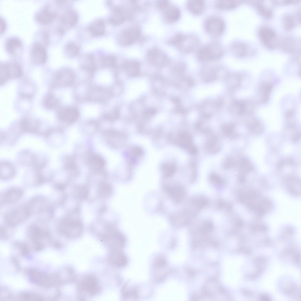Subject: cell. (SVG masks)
I'll use <instances>...</instances> for the list:
<instances>
[{"mask_svg":"<svg viewBox=\"0 0 301 301\" xmlns=\"http://www.w3.org/2000/svg\"><path fill=\"white\" fill-rule=\"evenodd\" d=\"M167 42L170 45L176 47L181 52L186 54L196 49L198 47L200 41L195 35L178 33L169 38Z\"/></svg>","mask_w":301,"mask_h":301,"instance_id":"6da1fadb","label":"cell"},{"mask_svg":"<svg viewBox=\"0 0 301 301\" xmlns=\"http://www.w3.org/2000/svg\"><path fill=\"white\" fill-rule=\"evenodd\" d=\"M225 50L219 43L211 41L199 47L196 53L198 60L202 62L220 59L224 55Z\"/></svg>","mask_w":301,"mask_h":301,"instance_id":"7a4b0ae2","label":"cell"},{"mask_svg":"<svg viewBox=\"0 0 301 301\" xmlns=\"http://www.w3.org/2000/svg\"><path fill=\"white\" fill-rule=\"evenodd\" d=\"M78 290L81 299H85V296L91 297L98 294L100 291L101 288L96 277L93 275H88L80 280Z\"/></svg>","mask_w":301,"mask_h":301,"instance_id":"3957f363","label":"cell"},{"mask_svg":"<svg viewBox=\"0 0 301 301\" xmlns=\"http://www.w3.org/2000/svg\"><path fill=\"white\" fill-rule=\"evenodd\" d=\"M130 4L129 6L118 5L114 7L109 18V22L113 25H117L132 18L135 10L131 1Z\"/></svg>","mask_w":301,"mask_h":301,"instance_id":"277c9868","label":"cell"},{"mask_svg":"<svg viewBox=\"0 0 301 301\" xmlns=\"http://www.w3.org/2000/svg\"><path fill=\"white\" fill-rule=\"evenodd\" d=\"M204 28L209 35L213 37H218L224 33L225 24L224 21L220 17L213 16L206 19L204 23Z\"/></svg>","mask_w":301,"mask_h":301,"instance_id":"5b68a950","label":"cell"},{"mask_svg":"<svg viewBox=\"0 0 301 301\" xmlns=\"http://www.w3.org/2000/svg\"><path fill=\"white\" fill-rule=\"evenodd\" d=\"M102 239L110 251L118 250L123 247L125 241L123 235L115 230L106 232L102 235Z\"/></svg>","mask_w":301,"mask_h":301,"instance_id":"8992f818","label":"cell"},{"mask_svg":"<svg viewBox=\"0 0 301 301\" xmlns=\"http://www.w3.org/2000/svg\"><path fill=\"white\" fill-rule=\"evenodd\" d=\"M141 32V29L138 26H132L120 33L118 37V42L123 46L131 45L140 38Z\"/></svg>","mask_w":301,"mask_h":301,"instance_id":"52a82bcc","label":"cell"},{"mask_svg":"<svg viewBox=\"0 0 301 301\" xmlns=\"http://www.w3.org/2000/svg\"><path fill=\"white\" fill-rule=\"evenodd\" d=\"M22 74L20 66L15 62L4 63L0 65V84L8 79L19 78Z\"/></svg>","mask_w":301,"mask_h":301,"instance_id":"ba28073f","label":"cell"},{"mask_svg":"<svg viewBox=\"0 0 301 301\" xmlns=\"http://www.w3.org/2000/svg\"><path fill=\"white\" fill-rule=\"evenodd\" d=\"M30 213L28 208L21 207L8 211L5 215L4 220L7 225L12 226L25 220Z\"/></svg>","mask_w":301,"mask_h":301,"instance_id":"9c48e42d","label":"cell"},{"mask_svg":"<svg viewBox=\"0 0 301 301\" xmlns=\"http://www.w3.org/2000/svg\"><path fill=\"white\" fill-rule=\"evenodd\" d=\"M60 230L67 237L74 238L80 235L82 227L81 222L78 220L70 219L64 220L61 223Z\"/></svg>","mask_w":301,"mask_h":301,"instance_id":"30bf717a","label":"cell"},{"mask_svg":"<svg viewBox=\"0 0 301 301\" xmlns=\"http://www.w3.org/2000/svg\"><path fill=\"white\" fill-rule=\"evenodd\" d=\"M75 76L73 72L69 70L60 71L53 77L52 86L55 87L69 86L74 82Z\"/></svg>","mask_w":301,"mask_h":301,"instance_id":"8fae6325","label":"cell"},{"mask_svg":"<svg viewBox=\"0 0 301 301\" xmlns=\"http://www.w3.org/2000/svg\"><path fill=\"white\" fill-rule=\"evenodd\" d=\"M145 57L150 63L154 65H163L168 61L167 55L162 51L156 47L149 49L146 52Z\"/></svg>","mask_w":301,"mask_h":301,"instance_id":"7c38bea8","label":"cell"},{"mask_svg":"<svg viewBox=\"0 0 301 301\" xmlns=\"http://www.w3.org/2000/svg\"><path fill=\"white\" fill-rule=\"evenodd\" d=\"M161 10L163 19L167 23H174L180 18L181 14L180 9L174 5L169 3Z\"/></svg>","mask_w":301,"mask_h":301,"instance_id":"4fadbf2b","label":"cell"},{"mask_svg":"<svg viewBox=\"0 0 301 301\" xmlns=\"http://www.w3.org/2000/svg\"><path fill=\"white\" fill-rule=\"evenodd\" d=\"M32 62L37 65H42L45 62L47 54L45 48L42 45L37 44L32 48L30 53Z\"/></svg>","mask_w":301,"mask_h":301,"instance_id":"5bb4252c","label":"cell"},{"mask_svg":"<svg viewBox=\"0 0 301 301\" xmlns=\"http://www.w3.org/2000/svg\"><path fill=\"white\" fill-rule=\"evenodd\" d=\"M107 259L109 265L115 267H123L126 263L125 257L118 250L110 251Z\"/></svg>","mask_w":301,"mask_h":301,"instance_id":"9a60e30c","label":"cell"},{"mask_svg":"<svg viewBox=\"0 0 301 301\" xmlns=\"http://www.w3.org/2000/svg\"><path fill=\"white\" fill-rule=\"evenodd\" d=\"M57 116L59 119L62 121L72 123L78 119L79 112L76 108H67L60 110L58 112Z\"/></svg>","mask_w":301,"mask_h":301,"instance_id":"2e32d148","label":"cell"},{"mask_svg":"<svg viewBox=\"0 0 301 301\" xmlns=\"http://www.w3.org/2000/svg\"><path fill=\"white\" fill-rule=\"evenodd\" d=\"M56 14L48 7H46L40 10L36 15L37 21L42 24H47L52 21L56 17Z\"/></svg>","mask_w":301,"mask_h":301,"instance_id":"e0dca14e","label":"cell"},{"mask_svg":"<svg viewBox=\"0 0 301 301\" xmlns=\"http://www.w3.org/2000/svg\"><path fill=\"white\" fill-rule=\"evenodd\" d=\"M22 190L18 188H12L8 189L3 194L2 201L5 203H9L19 200L23 195Z\"/></svg>","mask_w":301,"mask_h":301,"instance_id":"ac0fdd59","label":"cell"},{"mask_svg":"<svg viewBox=\"0 0 301 301\" xmlns=\"http://www.w3.org/2000/svg\"><path fill=\"white\" fill-rule=\"evenodd\" d=\"M78 20V15L75 11L73 10L68 11L62 16L60 19L61 26L59 29L60 31L61 32L63 26V31L64 27L73 26L77 23Z\"/></svg>","mask_w":301,"mask_h":301,"instance_id":"d6986e66","label":"cell"},{"mask_svg":"<svg viewBox=\"0 0 301 301\" xmlns=\"http://www.w3.org/2000/svg\"><path fill=\"white\" fill-rule=\"evenodd\" d=\"M186 5L189 12L195 15L202 14L205 11L206 7L205 1L200 0H189L187 2Z\"/></svg>","mask_w":301,"mask_h":301,"instance_id":"ffe728a7","label":"cell"},{"mask_svg":"<svg viewBox=\"0 0 301 301\" xmlns=\"http://www.w3.org/2000/svg\"><path fill=\"white\" fill-rule=\"evenodd\" d=\"M88 164L90 168L93 171H98L102 170L105 165L103 158L96 153L90 154L88 159Z\"/></svg>","mask_w":301,"mask_h":301,"instance_id":"44dd1931","label":"cell"},{"mask_svg":"<svg viewBox=\"0 0 301 301\" xmlns=\"http://www.w3.org/2000/svg\"><path fill=\"white\" fill-rule=\"evenodd\" d=\"M166 193L175 202H179L182 198L183 192L182 188L177 185H167L164 187Z\"/></svg>","mask_w":301,"mask_h":301,"instance_id":"7402d4cb","label":"cell"},{"mask_svg":"<svg viewBox=\"0 0 301 301\" xmlns=\"http://www.w3.org/2000/svg\"><path fill=\"white\" fill-rule=\"evenodd\" d=\"M90 33L93 36H98L103 35L105 32V25L101 19L95 20L88 27Z\"/></svg>","mask_w":301,"mask_h":301,"instance_id":"603a6c76","label":"cell"},{"mask_svg":"<svg viewBox=\"0 0 301 301\" xmlns=\"http://www.w3.org/2000/svg\"><path fill=\"white\" fill-rule=\"evenodd\" d=\"M22 43L17 38L11 37L8 39L5 43V48L7 51L10 54L13 55L21 48Z\"/></svg>","mask_w":301,"mask_h":301,"instance_id":"cb8c5ba5","label":"cell"},{"mask_svg":"<svg viewBox=\"0 0 301 301\" xmlns=\"http://www.w3.org/2000/svg\"><path fill=\"white\" fill-rule=\"evenodd\" d=\"M120 134L113 131H108L106 134L105 140L107 144L112 148L119 146Z\"/></svg>","mask_w":301,"mask_h":301,"instance_id":"d4e9b609","label":"cell"},{"mask_svg":"<svg viewBox=\"0 0 301 301\" xmlns=\"http://www.w3.org/2000/svg\"><path fill=\"white\" fill-rule=\"evenodd\" d=\"M239 4V2L236 1L218 0L215 2L214 6L218 10H228L235 8Z\"/></svg>","mask_w":301,"mask_h":301,"instance_id":"484cf974","label":"cell"},{"mask_svg":"<svg viewBox=\"0 0 301 301\" xmlns=\"http://www.w3.org/2000/svg\"><path fill=\"white\" fill-rule=\"evenodd\" d=\"M46 203L45 200L41 198H36L32 200L30 203V206L28 208L31 213L38 212L43 210Z\"/></svg>","mask_w":301,"mask_h":301,"instance_id":"4316f807","label":"cell"},{"mask_svg":"<svg viewBox=\"0 0 301 301\" xmlns=\"http://www.w3.org/2000/svg\"><path fill=\"white\" fill-rule=\"evenodd\" d=\"M44 107L48 109L54 108L57 105L56 98L52 94H48L44 98L43 101Z\"/></svg>","mask_w":301,"mask_h":301,"instance_id":"83f0119b","label":"cell"},{"mask_svg":"<svg viewBox=\"0 0 301 301\" xmlns=\"http://www.w3.org/2000/svg\"><path fill=\"white\" fill-rule=\"evenodd\" d=\"M65 51L66 54L70 57L76 56L79 51L78 46L73 42H69L65 46Z\"/></svg>","mask_w":301,"mask_h":301,"instance_id":"f1b7e54d","label":"cell"},{"mask_svg":"<svg viewBox=\"0 0 301 301\" xmlns=\"http://www.w3.org/2000/svg\"><path fill=\"white\" fill-rule=\"evenodd\" d=\"M260 33L261 37L266 41L272 39L275 36L274 32L268 28H265L261 30Z\"/></svg>","mask_w":301,"mask_h":301,"instance_id":"f546056e","label":"cell"},{"mask_svg":"<svg viewBox=\"0 0 301 301\" xmlns=\"http://www.w3.org/2000/svg\"><path fill=\"white\" fill-rule=\"evenodd\" d=\"M112 192V188L108 184L103 183L100 187L99 192L100 195L103 197H108Z\"/></svg>","mask_w":301,"mask_h":301,"instance_id":"4dcf8cb0","label":"cell"},{"mask_svg":"<svg viewBox=\"0 0 301 301\" xmlns=\"http://www.w3.org/2000/svg\"><path fill=\"white\" fill-rule=\"evenodd\" d=\"M118 116V112L116 110H112L104 114V118L107 120L113 121L116 120Z\"/></svg>","mask_w":301,"mask_h":301,"instance_id":"1f68e13d","label":"cell"},{"mask_svg":"<svg viewBox=\"0 0 301 301\" xmlns=\"http://www.w3.org/2000/svg\"><path fill=\"white\" fill-rule=\"evenodd\" d=\"M103 61L105 65L108 66H112L116 63V58L114 56L108 55L103 57Z\"/></svg>","mask_w":301,"mask_h":301,"instance_id":"d6a6232c","label":"cell"},{"mask_svg":"<svg viewBox=\"0 0 301 301\" xmlns=\"http://www.w3.org/2000/svg\"><path fill=\"white\" fill-rule=\"evenodd\" d=\"M66 168L71 170H73L76 168L75 161L74 158L70 157L67 158L66 160Z\"/></svg>","mask_w":301,"mask_h":301,"instance_id":"836d02e7","label":"cell"},{"mask_svg":"<svg viewBox=\"0 0 301 301\" xmlns=\"http://www.w3.org/2000/svg\"><path fill=\"white\" fill-rule=\"evenodd\" d=\"M78 192L79 196L82 199H85L87 196L88 190L85 187H79L78 189Z\"/></svg>","mask_w":301,"mask_h":301,"instance_id":"e575fe53","label":"cell"},{"mask_svg":"<svg viewBox=\"0 0 301 301\" xmlns=\"http://www.w3.org/2000/svg\"><path fill=\"white\" fill-rule=\"evenodd\" d=\"M169 3L168 1L161 0L157 1L156 3V7L159 9L162 10Z\"/></svg>","mask_w":301,"mask_h":301,"instance_id":"d590c367","label":"cell"},{"mask_svg":"<svg viewBox=\"0 0 301 301\" xmlns=\"http://www.w3.org/2000/svg\"><path fill=\"white\" fill-rule=\"evenodd\" d=\"M211 178L212 180L216 184H220L221 183V180L220 177L215 174H213L211 175Z\"/></svg>","mask_w":301,"mask_h":301,"instance_id":"8d00e7d4","label":"cell"},{"mask_svg":"<svg viewBox=\"0 0 301 301\" xmlns=\"http://www.w3.org/2000/svg\"><path fill=\"white\" fill-rule=\"evenodd\" d=\"M189 152L192 154H195L197 152L196 148L193 145H191L187 148Z\"/></svg>","mask_w":301,"mask_h":301,"instance_id":"74e56055","label":"cell"},{"mask_svg":"<svg viewBox=\"0 0 301 301\" xmlns=\"http://www.w3.org/2000/svg\"><path fill=\"white\" fill-rule=\"evenodd\" d=\"M0 33L1 34L3 33L5 30L6 28V24L3 19H0Z\"/></svg>","mask_w":301,"mask_h":301,"instance_id":"f35d334b","label":"cell"},{"mask_svg":"<svg viewBox=\"0 0 301 301\" xmlns=\"http://www.w3.org/2000/svg\"><path fill=\"white\" fill-rule=\"evenodd\" d=\"M260 299H262V300H270V298L267 296L263 295H260Z\"/></svg>","mask_w":301,"mask_h":301,"instance_id":"ab89813d","label":"cell"}]
</instances>
